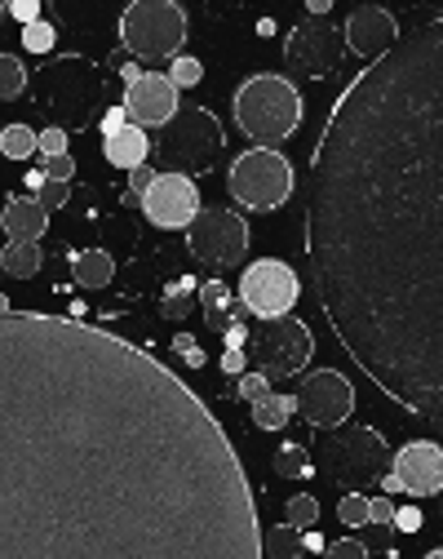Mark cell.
<instances>
[{"instance_id": "28", "label": "cell", "mask_w": 443, "mask_h": 559, "mask_svg": "<svg viewBox=\"0 0 443 559\" xmlns=\"http://www.w3.org/2000/svg\"><path fill=\"white\" fill-rule=\"evenodd\" d=\"M302 537H298V528L292 524H284V528H275L271 537H262V555H302Z\"/></svg>"}, {"instance_id": "16", "label": "cell", "mask_w": 443, "mask_h": 559, "mask_svg": "<svg viewBox=\"0 0 443 559\" xmlns=\"http://www.w3.org/2000/svg\"><path fill=\"white\" fill-rule=\"evenodd\" d=\"M124 116L129 124H142V129H160L173 111H178V85L165 76V72H142L137 81H129L124 90Z\"/></svg>"}, {"instance_id": "42", "label": "cell", "mask_w": 443, "mask_h": 559, "mask_svg": "<svg viewBox=\"0 0 443 559\" xmlns=\"http://www.w3.org/2000/svg\"><path fill=\"white\" fill-rule=\"evenodd\" d=\"M395 528L417 533V528H421V515H417V511H395Z\"/></svg>"}, {"instance_id": "19", "label": "cell", "mask_w": 443, "mask_h": 559, "mask_svg": "<svg viewBox=\"0 0 443 559\" xmlns=\"http://www.w3.org/2000/svg\"><path fill=\"white\" fill-rule=\"evenodd\" d=\"M103 152H107V160H111V165L133 169V165H142L146 156H152V138H146V129H142V124H124V129L107 133Z\"/></svg>"}, {"instance_id": "17", "label": "cell", "mask_w": 443, "mask_h": 559, "mask_svg": "<svg viewBox=\"0 0 443 559\" xmlns=\"http://www.w3.org/2000/svg\"><path fill=\"white\" fill-rule=\"evenodd\" d=\"M346 49H355L359 58H378V53H386L391 45H395V36H399V23L391 19V10H382V5H359L350 19H346Z\"/></svg>"}, {"instance_id": "23", "label": "cell", "mask_w": 443, "mask_h": 559, "mask_svg": "<svg viewBox=\"0 0 443 559\" xmlns=\"http://www.w3.org/2000/svg\"><path fill=\"white\" fill-rule=\"evenodd\" d=\"M292 413H298L292 395H275V391H266L262 400H253V427H262V431H279Z\"/></svg>"}, {"instance_id": "38", "label": "cell", "mask_w": 443, "mask_h": 559, "mask_svg": "<svg viewBox=\"0 0 443 559\" xmlns=\"http://www.w3.org/2000/svg\"><path fill=\"white\" fill-rule=\"evenodd\" d=\"M328 555H342V559H363L368 550H363V542H355V537H346V542H333V546H324Z\"/></svg>"}, {"instance_id": "45", "label": "cell", "mask_w": 443, "mask_h": 559, "mask_svg": "<svg viewBox=\"0 0 443 559\" xmlns=\"http://www.w3.org/2000/svg\"><path fill=\"white\" fill-rule=\"evenodd\" d=\"M307 5H311V14H328L333 0H307Z\"/></svg>"}, {"instance_id": "37", "label": "cell", "mask_w": 443, "mask_h": 559, "mask_svg": "<svg viewBox=\"0 0 443 559\" xmlns=\"http://www.w3.org/2000/svg\"><path fill=\"white\" fill-rule=\"evenodd\" d=\"M152 178H156V169H146V160L133 165V169H129V187H133V195H142L146 187H152Z\"/></svg>"}, {"instance_id": "25", "label": "cell", "mask_w": 443, "mask_h": 559, "mask_svg": "<svg viewBox=\"0 0 443 559\" xmlns=\"http://www.w3.org/2000/svg\"><path fill=\"white\" fill-rule=\"evenodd\" d=\"M275 471H279L284 479H307V475L315 471L311 449H302V444H284V449H275Z\"/></svg>"}, {"instance_id": "29", "label": "cell", "mask_w": 443, "mask_h": 559, "mask_svg": "<svg viewBox=\"0 0 443 559\" xmlns=\"http://www.w3.org/2000/svg\"><path fill=\"white\" fill-rule=\"evenodd\" d=\"M337 520H342V524H346L350 533L368 524V498L359 493V488H350V493H346V498L337 502Z\"/></svg>"}, {"instance_id": "10", "label": "cell", "mask_w": 443, "mask_h": 559, "mask_svg": "<svg viewBox=\"0 0 443 559\" xmlns=\"http://www.w3.org/2000/svg\"><path fill=\"white\" fill-rule=\"evenodd\" d=\"M187 249L213 271H231L249 258V223L236 209H200L187 223Z\"/></svg>"}, {"instance_id": "7", "label": "cell", "mask_w": 443, "mask_h": 559, "mask_svg": "<svg viewBox=\"0 0 443 559\" xmlns=\"http://www.w3.org/2000/svg\"><path fill=\"white\" fill-rule=\"evenodd\" d=\"M187 40V10L178 0H129L120 14V45L142 62H165Z\"/></svg>"}, {"instance_id": "26", "label": "cell", "mask_w": 443, "mask_h": 559, "mask_svg": "<svg viewBox=\"0 0 443 559\" xmlns=\"http://www.w3.org/2000/svg\"><path fill=\"white\" fill-rule=\"evenodd\" d=\"M0 152H5L10 160H27L36 152V129L32 124H10L0 129Z\"/></svg>"}, {"instance_id": "31", "label": "cell", "mask_w": 443, "mask_h": 559, "mask_svg": "<svg viewBox=\"0 0 443 559\" xmlns=\"http://www.w3.org/2000/svg\"><path fill=\"white\" fill-rule=\"evenodd\" d=\"M23 45H27L32 53H45V49L53 45V27H49V23H40V19L23 23Z\"/></svg>"}, {"instance_id": "22", "label": "cell", "mask_w": 443, "mask_h": 559, "mask_svg": "<svg viewBox=\"0 0 443 559\" xmlns=\"http://www.w3.org/2000/svg\"><path fill=\"white\" fill-rule=\"evenodd\" d=\"M71 275H76V285H81V289H107V285H111V275H116V262H111L103 249H89V253L76 258Z\"/></svg>"}, {"instance_id": "34", "label": "cell", "mask_w": 443, "mask_h": 559, "mask_svg": "<svg viewBox=\"0 0 443 559\" xmlns=\"http://www.w3.org/2000/svg\"><path fill=\"white\" fill-rule=\"evenodd\" d=\"M67 195H71V182H58V178H45V182H40V191H36V200H40L45 209L67 204Z\"/></svg>"}, {"instance_id": "3", "label": "cell", "mask_w": 443, "mask_h": 559, "mask_svg": "<svg viewBox=\"0 0 443 559\" xmlns=\"http://www.w3.org/2000/svg\"><path fill=\"white\" fill-rule=\"evenodd\" d=\"M103 76H98V67L89 58H76V53H67V58H53L49 67H40L36 72V103L40 111L58 124V129H71V133H81L94 124V116L103 111Z\"/></svg>"}, {"instance_id": "44", "label": "cell", "mask_w": 443, "mask_h": 559, "mask_svg": "<svg viewBox=\"0 0 443 559\" xmlns=\"http://www.w3.org/2000/svg\"><path fill=\"white\" fill-rule=\"evenodd\" d=\"M40 182H45V169H32V174H27V187L40 191Z\"/></svg>"}, {"instance_id": "36", "label": "cell", "mask_w": 443, "mask_h": 559, "mask_svg": "<svg viewBox=\"0 0 443 559\" xmlns=\"http://www.w3.org/2000/svg\"><path fill=\"white\" fill-rule=\"evenodd\" d=\"M71 174H76V160H71L67 152H62V156H45V178H58V182H71Z\"/></svg>"}, {"instance_id": "15", "label": "cell", "mask_w": 443, "mask_h": 559, "mask_svg": "<svg viewBox=\"0 0 443 559\" xmlns=\"http://www.w3.org/2000/svg\"><path fill=\"white\" fill-rule=\"evenodd\" d=\"M142 214L152 227H165V231L187 227L200 214V191H195L191 174H178V169L156 174L152 187L142 191Z\"/></svg>"}, {"instance_id": "20", "label": "cell", "mask_w": 443, "mask_h": 559, "mask_svg": "<svg viewBox=\"0 0 443 559\" xmlns=\"http://www.w3.org/2000/svg\"><path fill=\"white\" fill-rule=\"evenodd\" d=\"M200 298H204V316H208V324L217 329V333H227L231 324H244L240 316H244V302L236 307L231 302V289L222 285V280H208V285L200 289Z\"/></svg>"}, {"instance_id": "24", "label": "cell", "mask_w": 443, "mask_h": 559, "mask_svg": "<svg viewBox=\"0 0 443 559\" xmlns=\"http://www.w3.org/2000/svg\"><path fill=\"white\" fill-rule=\"evenodd\" d=\"M27 67L14 58V53H0V103H10V98H23L27 94Z\"/></svg>"}, {"instance_id": "18", "label": "cell", "mask_w": 443, "mask_h": 559, "mask_svg": "<svg viewBox=\"0 0 443 559\" xmlns=\"http://www.w3.org/2000/svg\"><path fill=\"white\" fill-rule=\"evenodd\" d=\"M0 227H5L10 240H40L49 227V209L36 195H10L5 209H0Z\"/></svg>"}, {"instance_id": "27", "label": "cell", "mask_w": 443, "mask_h": 559, "mask_svg": "<svg viewBox=\"0 0 443 559\" xmlns=\"http://www.w3.org/2000/svg\"><path fill=\"white\" fill-rule=\"evenodd\" d=\"M284 524H292L298 533H307L311 524H320V502L311 498V493H298L288 502V511H284Z\"/></svg>"}, {"instance_id": "12", "label": "cell", "mask_w": 443, "mask_h": 559, "mask_svg": "<svg viewBox=\"0 0 443 559\" xmlns=\"http://www.w3.org/2000/svg\"><path fill=\"white\" fill-rule=\"evenodd\" d=\"M292 404H298L302 423H311L315 431H328V427H342L346 417L355 413V386L346 373L337 369H320V373H307L298 395H292Z\"/></svg>"}, {"instance_id": "6", "label": "cell", "mask_w": 443, "mask_h": 559, "mask_svg": "<svg viewBox=\"0 0 443 559\" xmlns=\"http://www.w3.org/2000/svg\"><path fill=\"white\" fill-rule=\"evenodd\" d=\"M227 147V133H222L217 116L204 107H178L165 124H160V147L156 156L165 160V169L178 174H204L213 169V160Z\"/></svg>"}, {"instance_id": "32", "label": "cell", "mask_w": 443, "mask_h": 559, "mask_svg": "<svg viewBox=\"0 0 443 559\" xmlns=\"http://www.w3.org/2000/svg\"><path fill=\"white\" fill-rule=\"evenodd\" d=\"M236 391H240V400H249V404H253V400H262V395L271 391V378H266V373H258V369H253V373H240Z\"/></svg>"}, {"instance_id": "4", "label": "cell", "mask_w": 443, "mask_h": 559, "mask_svg": "<svg viewBox=\"0 0 443 559\" xmlns=\"http://www.w3.org/2000/svg\"><path fill=\"white\" fill-rule=\"evenodd\" d=\"M231 111H236V124L244 138H253L258 147H279L302 124V94L288 76L262 72L236 90Z\"/></svg>"}, {"instance_id": "33", "label": "cell", "mask_w": 443, "mask_h": 559, "mask_svg": "<svg viewBox=\"0 0 443 559\" xmlns=\"http://www.w3.org/2000/svg\"><path fill=\"white\" fill-rule=\"evenodd\" d=\"M36 152H40V156H62V152H67V129L49 124L45 133H36Z\"/></svg>"}, {"instance_id": "39", "label": "cell", "mask_w": 443, "mask_h": 559, "mask_svg": "<svg viewBox=\"0 0 443 559\" xmlns=\"http://www.w3.org/2000/svg\"><path fill=\"white\" fill-rule=\"evenodd\" d=\"M222 369H227V373H244V346H227V356H222Z\"/></svg>"}, {"instance_id": "2", "label": "cell", "mask_w": 443, "mask_h": 559, "mask_svg": "<svg viewBox=\"0 0 443 559\" xmlns=\"http://www.w3.org/2000/svg\"><path fill=\"white\" fill-rule=\"evenodd\" d=\"M302 227L337 346L391 404L443 431V10L333 98Z\"/></svg>"}, {"instance_id": "46", "label": "cell", "mask_w": 443, "mask_h": 559, "mask_svg": "<svg viewBox=\"0 0 443 559\" xmlns=\"http://www.w3.org/2000/svg\"><path fill=\"white\" fill-rule=\"evenodd\" d=\"M10 14V0H0V19H5Z\"/></svg>"}, {"instance_id": "9", "label": "cell", "mask_w": 443, "mask_h": 559, "mask_svg": "<svg viewBox=\"0 0 443 559\" xmlns=\"http://www.w3.org/2000/svg\"><path fill=\"white\" fill-rule=\"evenodd\" d=\"M249 352H253L258 373H266L271 382H279V378H298V373L311 365L315 337H311V329H307L298 316L284 311V316L258 320V329H253V337H249Z\"/></svg>"}, {"instance_id": "1", "label": "cell", "mask_w": 443, "mask_h": 559, "mask_svg": "<svg viewBox=\"0 0 443 559\" xmlns=\"http://www.w3.org/2000/svg\"><path fill=\"white\" fill-rule=\"evenodd\" d=\"M0 559H262L236 440L146 346L0 311Z\"/></svg>"}, {"instance_id": "5", "label": "cell", "mask_w": 443, "mask_h": 559, "mask_svg": "<svg viewBox=\"0 0 443 559\" xmlns=\"http://www.w3.org/2000/svg\"><path fill=\"white\" fill-rule=\"evenodd\" d=\"M320 471L337 488H373L391 471V449L373 427H328L320 440Z\"/></svg>"}, {"instance_id": "40", "label": "cell", "mask_w": 443, "mask_h": 559, "mask_svg": "<svg viewBox=\"0 0 443 559\" xmlns=\"http://www.w3.org/2000/svg\"><path fill=\"white\" fill-rule=\"evenodd\" d=\"M10 14L23 19V23H32V19L40 14V5H36V0H10Z\"/></svg>"}, {"instance_id": "13", "label": "cell", "mask_w": 443, "mask_h": 559, "mask_svg": "<svg viewBox=\"0 0 443 559\" xmlns=\"http://www.w3.org/2000/svg\"><path fill=\"white\" fill-rule=\"evenodd\" d=\"M342 53H346V36L324 14L298 23L288 32V45H284V58H288V67L298 76H328L333 67L342 62Z\"/></svg>"}, {"instance_id": "11", "label": "cell", "mask_w": 443, "mask_h": 559, "mask_svg": "<svg viewBox=\"0 0 443 559\" xmlns=\"http://www.w3.org/2000/svg\"><path fill=\"white\" fill-rule=\"evenodd\" d=\"M236 298H240L244 311L258 316V320H266V316H284V311L298 307V298H302V280H298V271H292L288 262H279V258H262V262H249V271L240 275V294H236Z\"/></svg>"}, {"instance_id": "43", "label": "cell", "mask_w": 443, "mask_h": 559, "mask_svg": "<svg viewBox=\"0 0 443 559\" xmlns=\"http://www.w3.org/2000/svg\"><path fill=\"white\" fill-rule=\"evenodd\" d=\"M244 342H249V329L244 324H231L227 329V346H244Z\"/></svg>"}, {"instance_id": "41", "label": "cell", "mask_w": 443, "mask_h": 559, "mask_svg": "<svg viewBox=\"0 0 443 559\" xmlns=\"http://www.w3.org/2000/svg\"><path fill=\"white\" fill-rule=\"evenodd\" d=\"M124 124H129L124 107H107V116H103V133H116V129H124Z\"/></svg>"}, {"instance_id": "30", "label": "cell", "mask_w": 443, "mask_h": 559, "mask_svg": "<svg viewBox=\"0 0 443 559\" xmlns=\"http://www.w3.org/2000/svg\"><path fill=\"white\" fill-rule=\"evenodd\" d=\"M200 76H204V67H200V58L173 53V62H169V81H173L178 90H191V85H200Z\"/></svg>"}, {"instance_id": "35", "label": "cell", "mask_w": 443, "mask_h": 559, "mask_svg": "<svg viewBox=\"0 0 443 559\" xmlns=\"http://www.w3.org/2000/svg\"><path fill=\"white\" fill-rule=\"evenodd\" d=\"M368 524H382V528L395 524V502H391V493H386V498H368Z\"/></svg>"}, {"instance_id": "47", "label": "cell", "mask_w": 443, "mask_h": 559, "mask_svg": "<svg viewBox=\"0 0 443 559\" xmlns=\"http://www.w3.org/2000/svg\"><path fill=\"white\" fill-rule=\"evenodd\" d=\"M0 311H10V302H5V298H0Z\"/></svg>"}, {"instance_id": "8", "label": "cell", "mask_w": 443, "mask_h": 559, "mask_svg": "<svg viewBox=\"0 0 443 559\" xmlns=\"http://www.w3.org/2000/svg\"><path fill=\"white\" fill-rule=\"evenodd\" d=\"M292 187H298V178H292V165L275 147L240 152L231 160V174H227L231 200L240 209H249V214H271V209H279L292 195Z\"/></svg>"}, {"instance_id": "14", "label": "cell", "mask_w": 443, "mask_h": 559, "mask_svg": "<svg viewBox=\"0 0 443 559\" xmlns=\"http://www.w3.org/2000/svg\"><path fill=\"white\" fill-rule=\"evenodd\" d=\"M386 493L408 498H434L443 493V449L434 440H412L391 457V471L382 475Z\"/></svg>"}, {"instance_id": "21", "label": "cell", "mask_w": 443, "mask_h": 559, "mask_svg": "<svg viewBox=\"0 0 443 559\" xmlns=\"http://www.w3.org/2000/svg\"><path fill=\"white\" fill-rule=\"evenodd\" d=\"M40 266H45L40 240H10L5 249H0V271L14 275V280H32Z\"/></svg>"}]
</instances>
